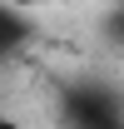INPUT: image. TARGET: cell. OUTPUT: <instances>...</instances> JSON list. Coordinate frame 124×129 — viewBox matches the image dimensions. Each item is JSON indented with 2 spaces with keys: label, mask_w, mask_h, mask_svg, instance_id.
Here are the masks:
<instances>
[{
  "label": "cell",
  "mask_w": 124,
  "mask_h": 129,
  "mask_svg": "<svg viewBox=\"0 0 124 129\" xmlns=\"http://www.w3.org/2000/svg\"><path fill=\"white\" fill-rule=\"evenodd\" d=\"M104 35L114 40V45H124V10H114L109 15V25H104Z\"/></svg>",
  "instance_id": "7a4b0ae2"
},
{
  "label": "cell",
  "mask_w": 124,
  "mask_h": 129,
  "mask_svg": "<svg viewBox=\"0 0 124 129\" xmlns=\"http://www.w3.org/2000/svg\"><path fill=\"white\" fill-rule=\"evenodd\" d=\"M30 35H35L30 10H20V5H10V0H0V64L15 60L20 50L30 45Z\"/></svg>",
  "instance_id": "6da1fadb"
},
{
  "label": "cell",
  "mask_w": 124,
  "mask_h": 129,
  "mask_svg": "<svg viewBox=\"0 0 124 129\" xmlns=\"http://www.w3.org/2000/svg\"><path fill=\"white\" fill-rule=\"evenodd\" d=\"M0 129H15V119H0Z\"/></svg>",
  "instance_id": "277c9868"
},
{
  "label": "cell",
  "mask_w": 124,
  "mask_h": 129,
  "mask_svg": "<svg viewBox=\"0 0 124 129\" xmlns=\"http://www.w3.org/2000/svg\"><path fill=\"white\" fill-rule=\"evenodd\" d=\"M10 5H20V10H35V5H45V0H10Z\"/></svg>",
  "instance_id": "3957f363"
}]
</instances>
